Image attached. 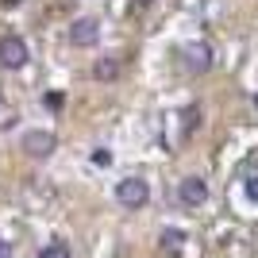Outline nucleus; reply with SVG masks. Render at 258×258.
Listing matches in <instances>:
<instances>
[{"label": "nucleus", "mask_w": 258, "mask_h": 258, "mask_svg": "<svg viewBox=\"0 0 258 258\" xmlns=\"http://www.w3.org/2000/svg\"><path fill=\"white\" fill-rule=\"evenodd\" d=\"M181 243H185V231H181V227H166V231L158 235V247L162 250H181Z\"/></svg>", "instance_id": "8"}, {"label": "nucleus", "mask_w": 258, "mask_h": 258, "mask_svg": "<svg viewBox=\"0 0 258 258\" xmlns=\"http://www.w3.org/2000/svg\"><path fill=\"white\" fill-rule=\"evenodd\" d=\"M119 77V58L116 54H104L93 62V81H116Z\"/></svg>", "instance_id": "7"}, {"label": "nucleus", "mask_w": 258, "mask_h": 258, "mask_svg": "<svg viewBox=\"0 0 258 258\" xmlns=\"http://www.w3.org/2000/svg\"><path fill=\"white\" fill-rule=\"evenodd\" d=\"M39 258H74V250L66 247L62 239H54V243H46V247L39 250Z\"/></svg>", "instance_id": "9"}, {"label": "nucleus", "mask_w": 258, "mask_h": 258, "mask_svg": "<svg viewBox=\"0 0 258 258\" xmlns=\"http://www.w3.org/2000/svg\"><path fill=\"white\" fill-rule=\"evenodd\" d=\"M177 201H181L185 208H201V205L208 201V181L201 177V173L181 177V181H177Z\"/></svg>", "instance_id": "6"}, {"label": "nucleus", "mask_w": 258, "mask_h": 258, "mask_svg": "<svg viewBox=\"0 0 258 258\" xmlns=\"http://www.w3.org/2000/svg\"><path fill=\"white\" fill-rule=\"evenodd\" d=\"M212 62H216V50L205 43V39H197V43H185L181 46V66L189 70V74H208L212 70Z\"/></svg>", "instance_id": "3"}, {"label": "nucleus", "mask_w": 258, "mask_h": 258, "mask_svg": "<svg viewBox=\"0 0 258 258\" xmlns=\"http://www.w3.org/2000/svg\"><path fill=\"white\" fill-rule=\"evenodd\" d=\"M243 193H247L250 205H258V173H247V181H243Z\"/></svg>", "instance_id": "10"}, {"label": "nucleus", "mask_w": 258, "mask_h": 258, "mask_svg": "<svg viewBox=\"0 0 258 258\" xmlns=\"http://www.w3.org/2000/svg\"><path fill=\"white\" fill-rule=\"evenodd\" d=\"M116 205L127 208V212L147 208L151 205V181L147 177H119L116 181Z\"/></svg>", "instance_id": "1"}, {"label": "nucleus", "mask_w": 258, "mask_h": 258, "mask_svg": "<svg viewBox=\"0 0 258 258\" xmlns=\"http://www.w3.org/2000/svg\"><path fill=\"white\" fill-rule=\"evenodd\" d=\"M254 108H258V93H254Z\"/></svg>", "instance_id": "13"}, {"label": "nucleus", "mask_w": 258, "mask_h": 258, "mask_svg": "<svg viewBox=\"0 0 258 258\" xmlns=\"http://www.w3.org/2000/svg\"><path fill=\"white\" fill-rule=\"evenodd\" d=\"M0 258H12V243L4 235H0Z\"/></svg>", "instance_id": "12"}, {"label": "nucleus", "mask_w": 258, "mask_h": 258, "mask_svg": "<svg viewBox=\"0 0 258 258\" xmlns=\"http://www.w3.org/2000/svg\"><path fill=\"white\" fill-rule=\"evenodd\" d=\"M93 166H112V151L108 147H93Z\"/></svg>", "instance_id": "11"}, {"label": "nucleus", "mask_w": 258, "mask_h": 258, "mask_svg": "<svg viewBox=\"0 0 258 258\" xmlns=\"http://www.w3.org/2000/svg\"><path fill=\"white\" fill-rule=\"evenodd\" d=\"M97 43H100V20L97 16H77L70 23V46L89 50V46H97Z\"/></svg>", "instance_id": "4"}, {"label": "nucleus", "mask_w": 258, "mask_h": 258, "mask_svg": "<svg viewBox=\"0 0 258 258\" xmlns=\"http://www.w3.org/2000/svg\"><path fill=\"white\" fill-rule=\"evenodd\" d=\"M27 58H31V50H27V43H23L20 35H4L0 39V66L4 70H23Z\"/></svg>", "instance_id": "5"}, {"label": "nucleus", "mask_w": 258, "mask_h": 258, "mask_svg": "<svg viewBox=\"0 0 258 258\" xmlns=\"http://www.w3.org/2000/svg\"><path fill=\"white\" fill-rule=\"evenodd\" d=\"M20 151L27 154V158H35V162H46L54 151H58V135L46 131V127H35V131H27L20 139Z\"/></svg>", "instance_id": "2"}]
</instances>
